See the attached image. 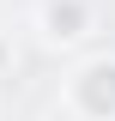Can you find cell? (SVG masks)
<instances>
[{
	"label": "cell",
	"mask_w": 115,
	"mask_h": 121,
	"mask_svg": "<svg viewBox=\"0 0 115 121\" xmlns=\"http://www.w3.org/2000/svg\"><path fill=\"white\" fill-rule=\"evenodd\" d=\"M67 103H73V115H85V121H115V55H97V60H85L73 73Z\"/></svg>",
	"instance_id": "cell-1"
},
{
	"label": "cell",
	"mask_w": 115,
	"mask_h": 121,
	"mask_svg": "<svg viewBox=\"0 0 115 121\" xmlns=\"http://www.w3.org/2000/svg\"><path fill=\"white\" fill-rule=\"evenodd\" d=\"M12 67H18V55H12V36H6V30H0V79L12 73Z\"/></svg>",
	"instance_id": "cell-3"
},
{
	"label": "cell",
	"mask_w": 115,
	"mask_h": 121,
	"mask_svg": "<svg viewBox=\"0 0 115 121\" xmlns=\"http://www.w3.org/2000/svg\"><path fill=\"white\" fill-rule=\"evenodd\" d=\"M49 43H79L91 30V0H43V12H36Z\"/></svg>",
	"instance_id": "cell-2"
}]
</instances>
